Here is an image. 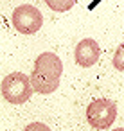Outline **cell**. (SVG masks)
<instances>
[{
	"label": "cell",
	"instance_id": "cell-4",
	"mask_svg": "<svg viewBox=\"0 0 124 131\" xmlns=\"http://www.w3.org/2000/svg\"><path fill=\"white\" fill-rule=\"evenodd\" d=\"M15 29L22 34H34L42 29L43 24V16L40 13L38 7L31 6V4H24L18 6L13 11V18H11Z\"/></svg>",
	"mask_w": 124,
	"mask_h": 131
},
{
	"label": "cell",
	"instance_id": "cell-1",
	"mask_svg": "<svg viewBox=\"0 0 124 131\" xmlns=\"http://www.w3.org/2000/svg\"><path fill=\"white\" fill-rule=\"evenodd\" d=\"M63 74V63L54 52H43L36 58L33 72H31V81L33 88L36 93L49 95L56 92L59 86V79Z\"/></svg>",
	"mask_w": 124,
	"mask_h": 131
},
{
	"label": "cell",
	"instance_id": "cell-2",
	"mask_svg": "<svg viewBox=\"0 0 124 131\" xmlns=\"http://www.w3.org/2000/svg\"><path fill=\"white\" fill-rule=\"evenodd\" d=\"M33 81L31 75L22 72L7 74L2 81V97L11 104H24L33 95Z\"/></svg>",
	"mask_w": 124,
	"mask_h": 131
},
{
	"label": "cell",
	"instance_id": "cell-5",
	"mask_svg": "<svg viewBox=\"0 0 124 131\" xmlns=\"http://www.w3.org/2000/svg\"><path fill=\"white\" fill-rule=\"evenodd\" d=\"M99 56H101V49H99V43L94 38H85L76 45L74 58H76V63L83 68L94 67L97 63Z\"/></svg>",
	"mask_w": 124,
	"mask_h": 131
},
{
	"label": "cell",
	"instance_id": "cell-7",
	"mask_svg": "<svg viewBox=\"0 0 124 131\" xmlns=\"http://www.w3.org/2000/svg\"><path fill=\"white\" fill-rule=\"evenodd\" d=\"M111 65H113L119 72H124V43L119 45V49L115 50L113 59H111Z\"/></svg>",
	"mask_w": 124,
	"mask_h": 131
},
{
	"label": "cell",
	"instance_id": "cell-6",
	"mask_svg": "<svg viewBox=\"0 0 124 131\" xmlns=\"http://www.w3.org/2000/svg\"><path fill=\"white\" fill-rule=\"evenodd\" d=\"M43 2L56 13H65V11H70L76 4V0H43Z\"/></svg>",
	"mask_w": 124,
	"mask_h": 131
},
{
	"label": "cell",
	"instance_id": "cell-3",
	"mask_svg": "<svg viewBox=\"0 0 124 131\" xmlns=\"http://www.w3.org/2000/svg\"><path fill=\"white\" fill-rule=\"evenodd\" d=\"M117 106L110 99H95L86 108V120L94 129H108L115 122Z\"/></svg>",
	"mask_w": 124,
	"mask_h": 131
},
{
	"label": "cell",
	"instance_id": "cell-8",
	"mask_svg": "<svg viewBox=\"0 0 124 131\" xmlns=\"http://www.w3.org/2000/svg\"><path fill=\"white\" fill-rule=\"evenodd\" d=\"M101 2H102V0H94V2H90V6H88V9H90V11H94V7H97V6H99Z\"/></svg>",
	"mask_w": 124,
	"mask_h": 131
}]
</instances>
